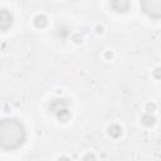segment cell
Masks as SVG:
<instances>
[{
  "instance_id": "3957f363",
  "label": "cell",
  "mask_w": 161,
  "mask_h": 161,
  "mask_svg": "<svg viewBox=\"0 0 161 161\" xmlns=\"http://www.w3.org/2000/svg\"><path fill=\"white\" fill-rule=\"evenodd\" d=\"M111 6L116 11L125 13L130 9V0H111Z\"/></svg>"
},
{
  "instance_id": "ba28073f",
  "label": "cell",
  "mask_w": 161,
  "mask_h": 161,
  "mask_svg": "<svg viewBox=\"0 0 161 161\" xmlns=\"http://www.w3.org/2000/svg\"><path fill=\"white\" fill-rule=\"evenodd\" d=\"M155 77H156V78H161V69H160V68L155 71Z\"/></svg>"
},
{
  "instance_id": "7a4b0ae2",
  "label": "cell",
  "mask_w": 161,
  "mask_h": 161,
  "mask_svg": "<svg viewBox=\"0 0 161 161\" xmlns=\"http://www.w3.org/2000/svg\"><path fill=\"white\" fill-rule=\"evenodd\" d=\"M145 14L151 18L161 19V0H140Z\"/></svg>"
},
{
  "instance_id": "52a82bcc",
  "label": "cell",
  "mask_w": 161,
  "mask_h": 161,
  "mask_svg": "<svg viewBox=\"0 0 161 161\" xmlns=\"http://www.w3.org/2000/svg\"><path fill=\"white\" fill-rule=\"evenodd\" d=\"M144 124L147 125V126L154 125V118L150 117V116H145V117H144Z\"/></svg>"
},
{
  "instance_id": "5b68a950",
  "label": "cell",
  "mask_w": 161,
  "mask_h": 161,
  "mask_svg": "<svg viewBox=\"0 0 161 161\" xmlns=\"http://www.w3.org/2000/svg\"><path fill=\"white\" fill-rule=\"evenodd\" d=\"M47 18L45 17H37L35 18V25L37 27H40V28H43V27H45L47 25Z\"/></svg>"
},
{
  "instance_id": "6da1fadb",
  "label": "cell",
  "mask_w": 161,
  "mask_h": 161,
  "mask_svg": "<svg viewBox=\"0 0 161 161\" xmlns=\"http://www.w3.org/2000/svg\"><path fill=\"white\" fill-rule=\"evenodd\" d=\"M25 141V128L14 118H5L0 122V146L4 150H15Z\"/></svg>"
},
{
  "instance_id": "8992f818",
  "label": "cell",
  "mask_w": 161,
  "mask_h": 161,
  "mask_svg": "<svg viewBox=\"0 0 161 161\" xmlns=\"http://www.w3.org/2000/svg\"><path fill=\"white\" fill-rule=\"evenodd\" d=\"M110 135H112L113 137H118L120 135H121V128L118 127V126L113 125L111 128H110Z\"/></svg>"
},
{
  "instance_id": "277c9868",
  "label": "cell",
  "mask_w": 161,
  "mask_h": 161,
  "mask_svg": "<svg viewBox=\"0 0 161 161\" xmlns=\"http://www.w3.org/2000/svg\"><path fill=\"white\" fill-rule=\"evenodd\" d=\"M11 15L9 11H6L5 9L4 10H1L0 13V27H1V30H6L11 25Z\"/></svg>"
}]
</instances>
